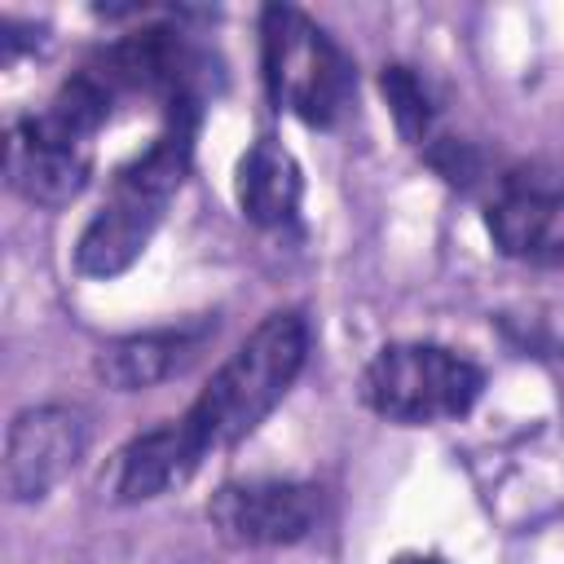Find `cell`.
I'll return each instance as SVG.
<instances>
[{
  "mask_svg": "<svg viewBox=\"0 0 564 564\" xmlns=\"http://www.w3.org/2000/svg\"><path fill=\"white\" fill-rule=\"evenodd\" d=\"M198 119H203V106L167 110L163 132L110 176L106 198L97 203V212L75 238V273L110 282L141 260V251L150 247L154 229L163 225L172 198L189 176Z\"/></svg>",
  "mask_w": 564,
  "mask_h": 564,
  "instance_id": "6da1fadb",
  "label": "cell"
},
{
  "mask_svg": "<svg viewBox=\"0 0 564 564\" xmlns=\"http://www.w3.org/2000/svg\"><path fill=\"white\" fill-rule=\"evenodd\" d=\"M308 344H313L308 317L300 308H273L216 366V375L189 401V410L176 414L185 423V432L194 436V445L203 454H212V449H229V445L247 441L300 379V370L308 361Z\"/></svg>",
  "mask_w": 564,
  "mask_h": 564,
  "instance_id": "7a4b0ae2",
  "label": "cell"
},
{
  "mask_svg": "<svg viewBox=\"0 0 564 564\" xmlns=\"http://www.w3.org/2000/svg\"><path fill=\"white\" fill-rule=\"evenodd\" d=\"M260 75L269 101L308 128H335L357 97L352 57L295 4L260 9Z\"/></svg>",
  "mask_w": 564,
  "mask_h": 564,
  "instance_id": "3957f363",
  "label": "cell"
},
{
  "mask_svg": "<svg viewBox=\"0 0 564 564\" xmlns=\"http://www.w3.org/2000/svg\"><path fill=\"white\" fill-rule=\"evenodd\" d=\"M485 392V370L427 339H397L383 344L361 370V401L388 423L401 427H432L471 414Z\"/></svg>",
  "mask_w": 564,
  "mask_h": 564,
  "instance_id": "277c9868",
  "label": "cell"
},
{
  "mask_svg": "<svg viewBox=\"0 0 564 564\" xmlns=\"http://www.w3.org/2000/svg\"><path fill=\"white\" fill-rule=\"evenodd\" d=\"M88 66L119 97L141 93V97L159 101L163 115L176 106H203L212 93V79H216L212 53L172 26H141L123 40H115L110 48H101Z\"/></svg>",
  "mask_w": 564,
  "mask_h": 564,
  "instance_id": "5b68a950",
  "label": "cell"
},
{
  "mask_svg": "<svg viewBox=\"0 0 564 564\" xmlns=\"http://www.w3.org/2000/svg\"><path fill=\"white\" fill-rule=\"evenodd\" d=\"M485 229L511 260L564 256V163L529 159L502 167L489 185Z\"/></svg>",
  "mask_w": 564,
  "mask_h": 564,
  "instance_id": "8992f818",
  "label": "cell"
},
{
  "mask_svg": "<svg viewBox=\"0 0 564 564\" xmlns=\"http://www.w3.org/2000/svg\"><path fill=\"white\" fill-rule=\"evenodd\" d=\"M4 181L35 207H70L93 181V137L57 123L48 110L22 115L4 132Z\"/></svg>",
  "mask_w": 564,
  "mask_h": 564,
  "instance_id": "52a82bcc",
  "label": "cell"
},
{
  "mask_svg": "<svg viewBox=\"0 0 564 564\" xmlns=\"http://www.w3.org/2000/svg\"><path fill=\"white\" fill-rule=\"evenodd\" d=\"M212 529L234 546H291L322 520V489L286 476L225 480L207 502Z\"/></svg>",
  "mask_w": 564,
  "mask_h": 564,
  "instance_id": "ba28073f",
  "label": "cell"
},
{
  "mask_svg": "<svg viewBox=\"0 0 564 564\" xmlns=\"http://www.w3.org/2000/svg\"><path fill=\"white\" fill-rule=\"evenodd\" d=\"M88 414L66 401L26 405L4 432V494L9 502H44L84 458Z\"/></svg>",
  "mask_w": 564,
  "mask_h": 564,
  "instance_id": "9c48e42d",
  "label": "cell"
},
{
  "mask_svg": "<svg viewBox=\"0 0 564 564\" xmlns=\"http://www.w3.org/2000/svg\"><path fill=\"white\" fill-rule=\"evenodd\" d=\"M207 339H216V317H198V322H181L163 330H137V335L110 339L93 357V370L115 392H145L181 375L207 348Z\"/></svg>",
  "mask_w": 564,
  "mask_h": 564,
  "instance_id": "30bf717a",
  "label": "cell"
},
{
  "mask_svg": "<svg viewBox=\"0 0 564 564\" xmlns=\"http://www.w3.org/2000/svg\"><path fill=\"white\" fill-rule=\"evenodd\" d=\"M203 449L194 445V436L185 432L181 419H163L150 432H137L119 454H115V471H110V498L119 507H137L150 498H163L167 489L185 485L198 467H203Z\"/></svg>",
  "mask_w": 564,
  "mask_h": 564,
  "instance_id": "8fae6325",
  "label": "cell"
},
{
  "mask_svg": "<svg viewBox=\"0 0 564 564\" xmlns=\"http://www.w3.org/2000/svg\"><path fill=\"white\" fill-rule=\"evenodd\" d=\"M234 194L238 207L251 225L260 229H286L300 216L304 198V172L300 159L278 141V137H256L234 172Z\"/></svg>",
  "mask_w": 564,
  "mask_h": 564,
  "instance_id": "7c38bea8",
  "label": "cell"
},
{
  "mask_svg": "<svg viewBox=\"0 0 564 564\" xmlns=\"http://www.w3.org/2000/svg\"><path fill=\"white\" fill-rule=\"evenodd\" d=\"M379 93L388 101V115H392L401 141L423 150L436 137V101H432L423 75L414 66H405V62H392V66L379 70Z\"/></svg>",
  "mask_w": 564,
  "mask_h": 564,
  "instance_id": "4fadbf2b",
  "label": "cell"
},
{
  "mask_svg": "<svg viewBox=\"0 0 564 564\" xmlns=\"http://www.w3.org/2000/svg\"><path fill=\"white\" fill-rule=\"evenodd\" d=\"M419 154H423V163H427L445 185H454V189H476V185H485V181L494 185L485 150H480V145H471V141H463V137L436 132Z\"/></svg>",
  "mask_w": 564,
  "mask_h": 564,
  "instance_id": "5bb4252c",
  "label": "cell"
},
{
  "mask_svg": "<svg viewBox=\"0 0 564 564\" xmlns=\"http://www.w3.org/2000/svg\"><path fill=\"white\" fill-rule=\"evenodd\" d=\"M388 564H449L445 555H432V551H401V555H392Z\"/></svg>",
  "mask_w": 564,
  "mask_h": 564,
  "instance_id": "9a60e30c",
  "label": "cell"
}]
</instances>
